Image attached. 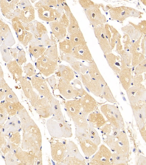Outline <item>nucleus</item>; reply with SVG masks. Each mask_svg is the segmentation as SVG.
I'll use <instances>...</instances> for the list:
<instances>
[{"label": "nucleus", "instance_id": "dca6fc26", "mask_svg": "<svg viewBox=\"0 0 146 165\" xmlns=\"http://www.w3.org/2000/svg\"><path fill=\"white\" fill-rule=\"evenodd\" d=\"M46 48L39 45H34L31 46L29 51L32 56L37 58L45 51Z\"/></svg>", "mask_w": 146, "mask_h": 165}, {"label": "nucleus", "instance_id": "9b49d317", "mask_svg": "<svg viewBox=\"0 0 146 165\" xmlns=\"http://www.w3.org/2000/svg\"><path fill=\"white\" fill-rule=\"evenodd\" d=\"M6 101L4 105L7 113L10 115H15L17 112L23 109L22 106L19 102H11Z\"/></svg>", "mask_w": 146, "mask_h": 165}, {"label": "nucleus", "instance_id": "0eeeda50", "mask_svg": "<svg viewBox=\"0 0 146 165\" xmlns=\"http://www.w3.org/2000/svg\"><path fill=\"white\" fill-rule=\"evenodd\" d=\"M19 112L23 129L26 131L34 125L33 121L25 110L23 109Z\"/></svg>", "mask_w": 146, "mask_h": 165}, {"label": "nucleus", "instance_id": "f3484780", "mask_svg": "<svg viewBox=\"0 0 146 165\" xmlns=\"http://www.w3.org/2000/svg\"><path fill=\"white\" fill-rule=\"evenodd\" d=\"M21 87L23 90L26 97H29L31 89V85L29 82L27 80L22 77L20 80Z\"/></svg>", "mask_w": 146, "mask_h": 165}, {"label": "nucleus", "instance_id": "393cba45", "mask_svg": "<svg viewBox=\"0 0 146 165\" xmlns=\"http://www.w3.org/2000/svg\"><path fill=\"white\" fill-rule=\"evenodd\" d=\"M59 21L60 23L66 28L68 27L69 20L68 19L67 15L64 13L62 15Z\"/></svg>", "mask_w": 146, "mask_h": 165}, {"label": "nucleus", "instance_id": "39448f33", "mask_svg": "<svg viewBox=\"0 0 146 165\" xmlns=\"http://www.w3.org/2000/svg\"><path fill=\"white\" fill-rule=\"evenodd\" d=\"M21 125V122L17 117H12L4 125L3 128L5 135H8L11 132L16 131L19 128Z\"/></svg>", "mask_w": 146, "mask_h": 165}, {"label": "nucleus", "instance_id": "2eb2a0df", "mask_svg": "<svg viewBox=\"0 0 146 165\" xmlns=\"http://www.w3.org/2000/svg\"><path fill=\"white\" fill-rule=\"evenodd\" d=\"M59 48L61 50L67 54L72 53L73 49L70 41L67 39L60 42Z\"/></svg>", "mask_w": 146, "mask_h": 165}, {"label": "nucleus", "instance_id": "7ed1b4c3", "mask_svg": "<svg viewBox=\"0 0 146 165\" xmlns=\"http://www.w3.org/2000/svg\"><path fill=\"white\" fill-rule=\"evenodd\" d=\"M66 147L60 142L56 143L52 146L51 153L53 159L57 162H61L66 155Z\"/></svg>", "mask_w": 146, "mask_h": 165}, {"label": "nucleus", "instance_id": "a211bd4d", "mask_svg": "<svg viewBox=\"0 0 146 165\" xmlns=\"http://www.w3.org/2000/svg\"><path fill=\"white\" fill-rule=\"evenodd\" d=\"M5 97V100L7 101L11 102H19L16 95L10 87L7 91Z\"/></svg>", "mask_w": 146, "mask_h": 165}, {"label": "nucleus", "instance_id": "6e6552de", "mask_svg": "<svg viewBox=\"0 0 146 165\" xmlns=\"http://www.w3.org/2000/svg\"><path fill=\"white\" fill-rule=\"evenodd\" d=\"M88 50L85 45H79L74 48L72 56L77 58L86 60L88 58Z\"/></svg>", "mask_w": 146, "mask_h": 165}, {"label": "nucleus", "instance_id": "aec40b11", "mask_svg": "<svg viewBox=\"0 0 146 165\" xmlns=\"http://www.w3.org/2000/svg\"><path fill=\"white\" fill-rule=\"evenodd\" d=\"M5 162L6 165H15L18 164L17 161V158L14 154L9 153L6 155L5 158Z\"/></svg>", "mask_w": 146, "mask_h": 165}, {"label": "nucleus", "instance_id": "423d86ee", "mask_svg": "<svg viewBox=\"0 0 146 165\" xmlns=\"http://www.w3.org/2000/svg\"><path fill=\"white\" fill-rule=\"evenodd\" d=\"M7 68L15 80H20L21 78L23 71L22 68L15 61H11L7 64Z\"/></svg>", "mask_w": 146, "mask_h": 165}, {"label": "nucleus", "instance_id": "4be33fe9", "mask_svg": "<svg viewBox=\"0 0 146 165\" xmlns=\"http://www.w3.org/2000/svg\"><path fill=\"white\" fill-rule=\"evenodd\" d=\"M7 112L4 104L0 103V124L4 123L6 121Z\"/></svg>", "mask_w": 146, "mask_h": 165}, {"label": "nucleus", "instance_id": "f257e3e1", "mask_svg": "<svg viewBox=\"0 0 146 165\" xmlns=\"http://www.w3.org/2000/svg\"><path fill=\"white\" fill-rule=\"evenodd\" d=\"M32 131L31 132L26 131L27 133L24 135L22 147L25 150L30 149L35 152L40 147L41 138L38 128H35L33 131Z\"/></svg>", "mask_w": 146, "mask_h": 165}, {"label": "nucleus", "instance_id": "c756f323", "mask_svg": "<svg viewBox=\"0 0 146 165\" xmlns=\"http://www.w3.org/2000/svg\"><path fill=\"white\" fill-rule=\"evenodd\" d=\"M135 149H134V150H133V152H134V151H135Z\"/></svg>", "mask_w": 146, "mask_h": 165}, {"label": "nucleus", "instance_id": "5701e85b", "mask_svg": "<svg viewBox=\"0 0 146 165\" xmlns=\"http://www.w3.org/2000/svg\"><path fill=\"white\" fill-rule=\"evenodd\" d=\"M70 143L71 145L70 144L69 142L68 144L67 145L66 148L67 150L69 152V154L71 156H75L77 155L76 153V152L78 153V151H77L78 149L76 146L75 144H74L72 142H71Z\"/></svg>", "mask_w": 146, "mask_h": 165}, {"label": "nucleus", "instance_id": "9d476101", "mask_svg": "<svg viewBox=\"0 0 146 165\" xmlns=\"http://www.w3.org/2000/svg\"><path fill=\"white\" fill-rule=\"evenodd\" d=\"M70 40L73 48L77 46L86 44L83 34L80 30L70 34Z\"/></svg>", "mask_w": 146, "mask_h": 165}, {"label": "nucleus", "instance_id": "1a4fd4ad", "mask_svg": "<svg viewBox=\"0 0 146 165\" xmlns=\"http://www.w3.org/2000/svg\"><path fill=\"white\" fill-rule=\"evenodd\" d=\"M127 69L122 70L119 73L120 81L126 90H128L130 86L132 78L130 70Z\"/></svg>", "mask_w": 146, "mask_h": 165}, {"label": "nucleus", "instance_id": "f03ea898", "mask_svg": "<svg viewBox=\"0 0 146 165\" xmlns=\"http://www.w3.org/2000/svg\"><path fill=\"white\" fill-rule=\"evenodd\" d=\"M35 6L38 8L39 17L43 20L51 22L60 17V15L57 10L50 6L42 5L39 2L37 3Z\"/></svg>", "mask_w": 146, "mask_h": 165}, {"label": "nucleus", "instance_id": "ddd939ff", "mask_svg": "<svg viewBox=\"0 0 146 165\" xmlns=\"http://www.w3.org/2000/svg\"><path fill=\"white\" fill-rule=\"evenodd\" d=\"M74 103H71L70 102L67 103L66 105V109L68 112V114L69 116L72 118L77 115L78 113V111L79 108V104L77 103L75 101H74Z\"/></svg>", "mask_w": 146, "mask_h": 165}, {"label": "nucleus", "instance_id": "f8f14e48", "mask_svg": "<svg viewBox=\"0 0 146 165\" xmlns=\"http://www.w3.org/2000/svg\"><path fill=\"white\" fill-rule=\"evenodd\" d=\"M32 30L36 38L41 37L47 32L45 26L42 23L37 21H35L32 25Z\"/></svg>", "mask_w": 146, "mask_h": 165}, {"label": "nucleus", "instance_id": "4468645a", "mask_svg": "<svg viewBox=\"0 0 146 165\" xmlns=\"http://www.w3.org/2000/svg\"><path fill=\"white\" fill-rule=\"evenodd\" d=\"M68 16L69 18V24L68 31L71 34L79 30V27L76 20L71 12L69 14Z\"/></svg>", "mask_w": 146, "mask_h": 165}, {"label": "nucleus", "instance_id": "b1692460", "mask_svg": "<svg viewBox=\"0 0 146 165\" xmlns=\"http://www.w3.org/2000/svg\"><path fill=\"white\" fill-rule=\"evenodd\" d=\"M0 124V147L5 145L6 140L5 133L3 131V128Z\"/></svg>", "mask_w": 146, "mask_h": 165}, {"label": "nucleus", "instance_id": "a878e982", "mask_svg": "<svg viewBox=\"0 0 146 165\" xmlns=\"http://www.w3.org/2000/svg\"><path fill=\"white\" fill-rule=\"evenodd\" d=\"M24 69L26 73L28 75L30 76L33 74V68L32 66L30 64H28L25 66L24 67Z\"/></svg>", "mask_w": 146, "mask_h": 165}, {"label": "nucleus", "instance_id": "c85d7f7f", "mask_svg": "<svg viewBox=\"0 0 146 165\" xmlns=\"http://www.w3.org/2000/svg\"><path fill=\"white\" fill-rule=\"evenodd\" d=\"M117 134V132H115L114 133L113 135H116Z\"/></svg>", "mask_w": 146, "mask_h": 165}, {"label": "nucleus", "instance_id": "bb28decb", "mask_svg": "<svg viewBox=\"0 0 146 165\" xmlns=\"http://www.w3.org/2000/svg\"><path fill=\"white\" fill-rule=\"evenodd\" d=\"M20 53L18 56L19 58L17 60V62L19 65H21L23 63L25 62L26 60L24 53L23 52H22V53H21V52Z\"/></svg>", "mask_w": 146, "mask_h": 165}, {"label": "nucleus", "instance_id": "cd10ccee", "mask_svg": "<svg viewBox=\"0 0 146 165\" xmlns=\"http://www.w3.org/2000/svg\"><path fill=\"white\" fill-rule=\"evenodd\" d=\"M3 72L2 68L0 66V80L3 78Z\"/></svg>", "mask_w": 146, "mask_h": 165}, {"label": "nucleus", "instance_id": "20e7f679", "mask_svg": "<svg viewBox=\"0 0 146 165\" xmlns=\"http://www.w3.org/2000/svg\"><path fill=\"white\" fill-rule=\"evenodd\" d=\"M49 25L52 33L57 39L61 40L65 37L66 33V28L59 21L51 22Z\"/></svg>", "mask_w": 146, "mask_h": 165}, {"label": "nucleus", "instance_id": "6ab92c4d", "mask_svg": "<svg viewBox=\"0 0 146 165\" xmlns=\"http://www.w3.org/2000/svg\"><path fill=\"white\" fill-rule=\"evenodd\" d=\"M9 87L3 78L0 80V101L5 98Z\"/></svg>", "mask_w": 146, "mask_h": 165}, {"label": "nucleus", "instance_id": "412c9836", "mask_svg": "<svg viewBox=\"0 0 146 165\" xmlns=\"http://www.w3.org/2000/svg\"><path fill=\"white\" fill-rule=\"evenodd\" d=\"M45 53V54H46L50 59H55L57 55L56 45V44L53 45L47 49Z\"/></svg>", "mask_w": 146, "mask_h": 165}]
</instances>
